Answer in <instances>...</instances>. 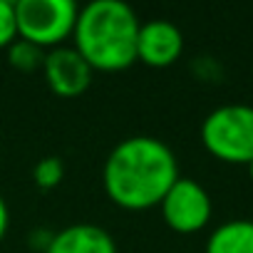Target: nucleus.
Masks as SVG:
<instances>
[{
	"instance_id": "6e6552de",
	"label": "nucleus",
	"mask_w": 253,
	"mask_h": 253,
	"mask_svg": "<svg viewBox=\"0 0 253 253\" xmlns=\"http://www.w3.org/2000/svg\"><path fill=\"white\" fill-rule=\"evenodd\" d=\"M45 253H119V248L107 228L82 221L50 233Z\"/></svg>"
},
{
	"instance_id": "7ed1b4c3",
	"label": "nucleus",
	"mask_w": 253,
	"mask_h": 253,
	"mask_svg": "<svg viewBox=\"0 0 253 253\" xmlns=\"http://www.w3.org/2000/svg\"><path fill=\"white\" fill-rule=\"evenodd\" d=\"M204 149L226 164L253 162V107L221 104L206 114L199 129Z\"/></svg>"
},
{
	"instance_id": "1a4fd4ad",
	"label": "nucleus",
	"mask_w": 253,
	"mask_h": 253,
	"mask_svg": "<svg viewBox=\"0 0 253 253\" xmlns=\"http://www.w3.org/2000/svg\"><path fill=\"white\" fill-rule=\"evenodd\" d=\"M204 253H253V221L231 218L218 223L209 233Z\"/></svg>"
},
{
	"instance_id": "423d86ee",
	"label": "nucleus",
	"mask_w": 253,
	"mask_h": 253,
	"mask_svg": "<svg viewBox=\"0 0 253 253\" xmlns=\"http://www.w3.org/2000/svg\"><path fill=\"white\" fill-rule=\"evenodd\" d=\"M42 75H45L47 87L57 97L72 99V97H80L82 92H87L94 70L72 45H60V47L45 52Z\"/></svg>"
},
{
	"instance_id": "f257e3e1",
	"label": "nucleus",
	"mask_w": 253,
	"mask_h": 253,
	"mask_svg": "<svg viewBox=\"0 0 253 253\" xmlns=\"http://www.w3.org/2000/svg\"><path fill=\"white\" fill-rule=\"evenodd\" d=\"M179 176V159L174 149L149 134H134L114 144L102 167L107 199L126 211L159 206Z\"/></svg>"
},
{
	"instance_id": "9d476101",
	"label": "nucleus",
	"mask_w": 253,
	"mask_h": 253,
	"mask_svg": "<svg viewBox=\"0 0 253 253\" xmlns=\"http://www.w3.org/2000/svg\"><path fill=\"white\" fill-rule=\"evenodd\" d=\"M8 62L20 70V72H35V70H42V62H45V50H40L38 45L18 38L10 47H8Z\"/></svg>"
},
{
	"instance_id": "4468645a",
	"label": "nucleus",
	"mask_w": 253,
	"mask_h": 253,
	"mask_svg": "<svg viewBox=\"0 0 253 253\" xmlns=\"http://www.w3.org/2000/svg\"><path fill=\"white\" fill-rule=\"evenodd\" d=\"M248 176H251V181H253V162L248 164Z\"/></svg>"
},
{
	"instance_id": "39448f33",
	"label": "nucleus",
	"mask_w": 253,
	"mask_h": 253,
	"mask_svg": "<svg viewBox=\"0 0 253 253\" xmlns=\"http://www.w3.org/2000/svg\"><path fill=\"white\" fill-rule=\"evenodd\" d=\"M164 223L176 233H196L206 228L213 213L209 191L189 176H179L159 204Z\"/></svg>"
},
{
	"instance_id": "9b49d317",
	"label": "nucleus",
	"mask_w": 253,
	"mask_h": 253,
	"mask_svg": "<svg viewBox=\"0 0 253 253\" xmlns=\"http://www.w3.org/2000/svg\"><path fill=\"white\" fill-rule=\"evenodd\" d=\"M62 179H65V162L60 157H45L33 167V181L42 191H50V189L60 186Z\"/></svg>"
},
{
	"instance_id": "0eeeda50",
	"label": "nucleus",
	"mask_w": 253,
	"mask_h": 253,
	"mask_svg": "<svg viewBox=\"0 0 253 253\" xmlns=\"http://www.w3.org/2000/svg\"><path fill=\"white\" fill-rule=\"evenodd\" d=\"M184 52V33L171 20H147L139 28L137 40V62L147 67H169Z\"/></svg>"
},
{
	"instance_id": "f03ea898",
	"label": "nucleus",
	"mask_w": 253,
	"mask_h": 253,
	"mask_svg": "<svg viewBox=\"0 0 253 253\" xmlns=\"http://www.w3.org/2000/svg\"><path fill=\"white\" fill-rule=\"evenodd\" d=\"M139 18L122 0H92L80 8L72 47L99 72H119L137 62Z\"/></svg>"
},
{
	"instance_id": "ddd939ff",
	"label": "nucleus",
	"mask_w": 253,
	"mask_h": 253,
	"mask_svg": "<svg viewBox=\"0 0 253 253\" xmlns=\"http://www.w3.org/2000/svg\"><path fill=\"white\" fill-rule=\"evenodd\" d=\"M8 228H10V209H8V201L0 194V241L8 236Z\"/></svg>"
},
{
	"instance_id": "f8f14e48",
	"label": "nucleus",
	"mask_w": 253,
	"mask_h": 253,
	"mask_svg": "<svg viewBox=\"0 0 253 253\" xmlns=\"http://www.w3.org/2000/svg\"><path fill=\"white\" fill-rule=\"evenodd\" d=\"M18 40L15 0H0V50H8Z\"/></svg>"
},
{
	"instance_id": "20e7f679",
	"label": "nucleus",
	"mask_w": 253,
	"mask_h": 253,
	"mask_svg": "<svg viewBox=\"0 0 253 253\" xmlns=\"http://www.w3.org/2000/svg\"><path fill=\"white\" fill-rule=\"evenodd\" d=\"M15 15L18 38L40 50H55L72 38L80 8L72 0H18Z\"/></svg>"
}]
</instances>
